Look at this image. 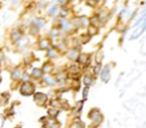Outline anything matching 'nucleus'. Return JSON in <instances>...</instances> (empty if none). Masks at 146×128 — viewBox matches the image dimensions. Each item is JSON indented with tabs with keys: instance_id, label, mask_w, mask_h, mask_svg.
Here are the masks:
<instances>
[{
	"instance_id": "obj_4",
	"label": "nucleus",
	"mask_w": 146,
	"mask_h": 128,
	"mask_svg": "<svg viewBox=\"0 0 146 128\" xmlns=\"http://www.w3.org/2000/svg\"><path fill=\"white\" fill-rule=\"evenodd\" d=\"M22 39H23V33H22V31L18 29V28H13L11 32H10V40H11L14 43H18Z\"/></svg>"
},
{
	"instance_id": "obj_5",
	"label": "nucleus",
	"mask_w": 146,
	"mask_h": 128,
	"mask_svg": "<svg viewBox=\"0 0 146 128\" xmlns=\"http://www.w3.org/2000/svg\"><path fill=\"white\" fill-rule=\"evenodd\" d=\"M89 117H90V119H91V121H92L94 123H99V122L102 121V114H100L99 111L96 110V109H92V110L89 112Z\"/></svg>"
},
{
	"instance_id": "obj_1",
	"label": "nucleus",
	"mask_w": 146,
	"mask_h": 128,
	"mask_svg": "<svg viewBox=\"0 0 146 128\" xmlns=\"http://www.w3.org/2000/svg\"><path fill=\"white\" fill-rule=\"evenodd\" d=\"M136 27H137V28H135V29L132 31V33H131V35H130V37H129L130 41L137 40L138 37H140V36L144 34V32H145V29H146V23L143 22L140 25H138V26H136Z\"/></svg>"
},
{
	"instance_id": "obj_24",
	"label": "nucleus",
	"mask_w": 146,
	"mask_h": 128,
	"mask_svg": "<svg viewBox=\"0 0 146 128\" xmlns=\"http://www.w3.org/2000/svg\"><path fill=\"white\" fill-rule=\"evenodd\" d=\"M86 3L91 7H96L98 5V0H86Z\"/></svg>"
},
{
	"instance_id": "obj_7",
	"label": "nucleus",
	"mask_w": 146,
	"mask_h": 128,
	"mask_svg": "<svg viewBox=\"0 0 146 128\" xmlns=\"http://www.w3.org/2000/svg\"><path fill=\"white\" fill-rule=\"evenodd\" d=\"M34 100H35V102H36L38 104H40V105H43V104L47 102V100H48V96H47L46 94H43V93H40V92H38V93H35V94H34Z\"/></svg>"
},
{
	"instance_id": "obj_31",
	"label": "nucleus",
	"mask_w": 146,
	"mask_h": 128,
	"mask_svg": "<svg viewBox=\"0 0 146 128\" xmlns=\"http://www.w3.org/2000/svg\"><path fill=\"white\" fill-rule=\"evenodd\" d=\"M48 128H58V125L55 122H51L50 125H48Z\"/></svg>"
},
{
	"instance_id": "obj_13",
	"label": "nucleus",
	"mask_w": 146,
	"mask_h": 128,
	"mask_svg": "<svg viewBox=\"0 0 146 128\" xmlns=\"http://www.w3.org/2000/svg\"><path fill=\"white\" fill-rule=\"evenodd\" d=\"M44 24H46V22H44V19L43 18H35L34 20H33V25L36 27V28H42L43 26H44Z\"/></svg>"
},
{
	"instance_id": "obj_20",
	"label": "nucleus",
	"mask_w": 146,
	"mask_h": 128,
	"mask_svg": "<svg viewBox=\"0 0 146 128\" xmlns=\"http://www.w3.org/2000/svg\"><path fill=\"white\" fill-rule=\"evenodd\" d=\"M21 77V70L18 69V68H16L14 71H13V74H11V78L13 79H18Z\"/></svg>"
},
{
	"instance_id": "obj_8",
	"label": "nucleus",
	"mask_w": 146,
	"mask_h": 128,
	"mask_svg": "<svg viewBox=\"0 0 146 128\" xmlns=\"http://www.w3.org/2000/svg\"><path fill=\"white\" fill-rule=\"evenodd\" d=\"M50 46H51L50 41H49L47 37L40 39V41H39V48H40V49H42V50H48Z\"/></svg>"
},
{
	"instance_id": "obj_23",
	"label": "nucleus",
	"mask_w": 146,
	"mask_h": 128,
	"mask_svg": "<svg viewBox=\"0 0 146 128\" xmlns=\"http://www.w3.org/2000/svg\"><path fill=\"white\" fill-rule=\"evenodd\" d=\"M48 114H49L50 117L55 118V117L58 114V110H56V109H49V110H48Z\"/></svg>"
},
{
	"instance_id": "obj_17",
	"label": "nucleus",
	"mask_w": 146,
	"mask_h": 128,
	"mask_svg": "<svg viewBox=\"0 0 146 128\" xmlns=\"http://www.w3.org/2000/svg\"><path fill=\"white\" fill-rule=\"evenodd\" d=\"M90 36L88 35V34H83V35H81L80 36V43L81 44H86V43H88L89 41H90Z\"/></svg>"
},
{
	"instance_id": "obj_6",
	"label": "nucleus",
	"mask_w": 146,
	"mask_h": 128,
	"mask_svg": "<svg viewBox=\"0 0 146 128\" xmlns=\"http://www.w3.org/2000/svg\"><path fill=\"white\" fill-rule=\"evenodd\" d=\"M110 72H111V67H110V65H106L103 68V70L100 71V79L104 83H107L110 80Z\"/></svg>"
},
{
	"instance_id": "obj_14",
	"label": "nucleus",
	"mask_w": 146,
	"mask_h": 128,
	"mask_svg": "<svg viewBox=\"0 0 146 128\" xmlns=\"http://www.w3.org/2000/svg\"><path fill=\"white\" fill-rule=\"evenodd\" d=\"M78 22H79V26H82V27H87L89 25V22H88V18L86 16H81L78 18Z\"/></svg>"
},
{
	"instance_id": "obj_19",
	"label": "nucleus",
	"mask_w": 146,
	"mask_h": 128,
	"mask_svg": "<svg viewBox=\"0 0 146 128\" xmlns=\"http://www.w3.org/2000/svg\"><path fill=\"white\" fill-rule=\"evenodd\" d=\"M92 82H94V79H92V77H91V76L86 75V76L83 77V83H84V85H86V86H88V85L92 84Z\"/></svg>"
},
{
	"instance_id": "obj_30",
	"label": "nucleus",
	"mask_w": 146,
	"mask_h": 128,
	"mask_svg": "<svg viewBox=\"0 0 146 128\" xmlns=\"http://www.w3.org/2000/svg\"><path fill=\"white\" fill-rule=\"evenodd\" d=\"M87 96H88V86H86L83 89V99H87Z\"/></svg>"
},
{
	"instance_id": "obj_12",
	"label": "nucleus",
	"mask_w": 146,
	"mask_h": 128,
	"mask_svg": "<svg viewBox=\"0 0 146 128\" xmlns=\"http://www.w3.org/2000/svg\"><path fill=\"white\" fill-rule=\"evenodd\" d=\"M97 17H98V19H99V23L102 24V23H104V22L107 19V17H108V11H107L106 9H102L100 12L97 15Z\"/></svg>"
},
{
	"instance_id": "obj_10",
	"label": "nucleus",
	"mask_w": 146,
	"mask_h": 128,
	"mask_svg": "<svg viewBox=\"0 0 146 128\" xmlns=\"http://www.w3.org/2000/svg\"><path fill=\"white\" fill-rule=\"evenodd\" d=\"M58 9H59L58 3H52V5L49 7V9H48V15H49L50 17H55V15L58 12Z\"/></svg>"
},
{
	"instance_id": "obj_15",
	"label": "nucleus",
	"mask_w": 146,
	"mask_h": 128,
	"mask_svg": "<svg viewBox=\"0 0 146 128\" xmlns=\"http://www.w3.org/2000/svg\"><path fill=\"white\" fill-rule=\"evenodd\" d=\"M42 75H43V71H42L40 68H33V70H32V76H33L34 78H41Z\"/></svg>"
},
{
	"instance_id": "obj_27",
	"label": "nucleus",
	"mask_w": 146,
	"mask_h": 128,
	"mask_svg": "<svg viewBox=\"0 0 146 128\" xmlns=\"http://www.w3.org/2000/svg\"><path fill=\"white\" fill-rule=\"evenodd\" d=\"M125 14H127V9H125V8H122V9L120 10V12H119V18L121 19Z\"/></svg>"
},
{
	"instance_id": "obj_28",
	"label": "nucleus",
	"mask_w": 146,
	"mask_h": 128,
	"mask_svg": "<svg viewBox=\"0 0 146 128\" xmlns=\"http://www.w3.org/2000/svg\"><path fill=\"white\" fill-rule=\"evenodd\" d=\"M83 105V101H80V102H78V104H76V106H75V112H79L80 110H81V106Z\"/></svg>"
},
{
	"instance_id": "obj_29",
	"label": "nucleus",
	"mask_w": 146,
	"mask_h": 128,
	"mask_svg": "<svg viewBox=\"0 0 146 128\" xmlns=\"http://www.w3.org/2000/svg\"><path fill=\"white\" fill-rule=\"evenodd\" d=\"M44 82H48V84H50V85H52V84H55V80H54L52 78H50L49 76H47V77H44Z\"/></svg>"
},
{
	"instance_id": "obj_2",
	"label": "nucleus",
	"mask_w": 146,
	"mask_h": 128,
	"mask_svg": "<svg viewBox=\"0 0 146 128\" xmlns=\"http://www.w3.org/2000/svg\"><path fill=\"white\" fill-rule=\"evenodd\" d=\"M22 95H32L34 93V85L31 82H24L19 88Z\"/></svg>"
},
{
	"instance_id": "obj_3",
	"label": "nucleus",
	"mask_w": 146,
	"mask_h": 128,
	"mask_svg": "<svg viewBox=\"0 0 146 128\" xmlns=\"http://www.w3.org/2000/svg\"><path fill=\"white\" fill-rule=\"evenodd\" d=\"M90 59H91L90 54H88V53H79L76 61L79 62V65H81L83 67H87L90 63Z\"/></svg>"
},
{
	"instance_id": "obj_21",
	"label": "nucleus",
	"mask_w": 146,
	"mask_h": 128,
	"mask_svg": "<svg viewBox=\"0 0 146 128\" xmlns=\"http://www.w3.org/2000/svg\"><path fill=\"white\" fill-rule=\"evenodd\" d=\"M103 58H104V53H103V51H98L97 54H96V61H97V63H102Z\"/></svg>"
},
{
	"instance_id": "obj_22",
	"label": "nucleus",
	"mask_w": 146,
	"mask_h": 128,
	"mask_svg": "<svg viewBox=\"0 0 146 128\" xmlns=\"http://www.w3.org/2000/svg\"><path fill=\"white\" fill-rule=\"evenodd\" d=\"M51 69H52V66H51L50 63H48V62H47V63H44L43 69H41V70H42V71H46V72L48 74V72H50V71H51Z\"/></svg>"
},
{
	"instance_id": "obj_9",
	"label": "nucleus",
	"mask_w": 146,
	"mask_h": 128,
	"mask_svg": "<svg viewBox=\"0 0 146 128\" xmlns=\"http://www.w3.org/2000/svg\"><path fill=\"white\" fill-rule=\"evenodd\" d=\"M78 56H79V51H78L76 49H74V48H72V49H70V50L67 51V58H68L70 60L76 61Z\"/></svg>"
},
{
	"instance_id": "obj_11",
	"label": "nucleus",
	"mask_w": 146,
	"mask_h": 128,
	"mask_svg": "<svg viewBox=\"0 0 146 128\" xmlns=\"http://www.w3.org/2000/svg\"><path fill=\"white\" fill-rule=\"evenodd\" d=\"M88 22H89V25H90V26L96 27V28L100 25V23H99V19H98V17H97V15H94V16H91L90 18H88Z\"/></svg>"
},
{
	"instance_id": "obj_26",
	"label": "nucleus",
	"mask_w": 146,
	"mask_h": 128,
	"mask_svg": "<svg viewBox=\"0 0 146 128\" xmlns=\"http://www.w3.org/2000/svg\"><path fill=\"white\" fill-rule=\"evenodd\" d=\"M38 31H39V28H36L33 24H32V26H31V28H30V32L33 34V35H36V33H38Z\"/></svg>"
},
{
	"instance_id": "obj_18",
	"label": "nucleus",
	"mask_w": 146,
	"mask_h": 128,
	"mask_svg": "<svg viewBox=\"0 0 146 128\" xmlns=\"http://www.w3.org/2000/svg\"><path fill=\"white\" fill-rule=\"evenodd\" d=\"M97 32H98V31H97V28H96V27H92V26H90V25H89V28H88V33H87V34H88L90 37H92L94 35H96V34H97Z\"/></svg>"
},
{
	"instance_id": "obj_16",
	"label": "nucleus",
	"mask_w": 146,
	"mask_h": 128,
	"mask_svg": "<svg viewBox=\"0 0 146 128\" xmlns=\"http://www.w3.org/2000/svg\"><path fill=\"white\" fill-rule=\"evenodd\" d=\"M47 54H48V57H50V58L57 57V50H56L55 48L50 46V48H49V49L47 50Z\"/></svg>"
},
{
	"instance_id": "obj_32",
	"label": "nucleus",
	"mask_w": 146,
	"mask_h": 128,
	"mask_svg": "<svg viewBox=\"0 0 146 128\" xmlns=\"http://www.w3.org/2000/svg\"><path fill=\"white\" fill-rule=\"evenodd\" d=\"M67 1H68V0H57V3H58V5H65Z\"/></svg>"
},
{
	"instance_id": "obj_33",
	"label": "nucleus",
	"mask_w": 146,
	"mask_h": 128,
	"mask_svg": "<svg viewBox=\"0 0 146 128\" xmlns=\"http://www.w3.org/2000/svg\"><path fill=\"white\" fill-rule=\"evenodd\" d=\"M19 1H21V0H11V3H13L14 6H16V5H17Z\"/></svg>"
},
{
	"instance_id": "obj_25",
	"label": "nucleus",
	"mask_w": 146,
	"mask_h": 128,
	"mask_svg": "<svg viewBox=\"0 0 146 128\" xmlns=\"http://www.w3.org/2000/svg\"><path fill=\"white\" fill-rule=\"evenodd\" d=\"M100 63H97V65H95V67H94V74H99V71H100Z\"/></svg>"
}]
</instances>
